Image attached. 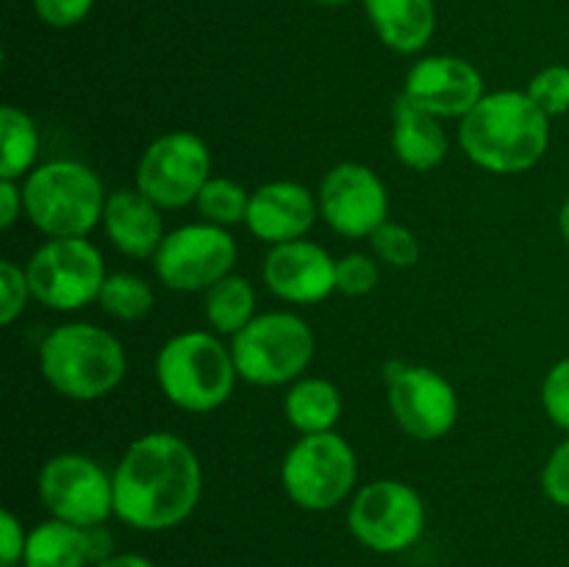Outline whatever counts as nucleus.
Returning <instances> with one entry per match:
<instances>
[{
	"label": "nucleus",
	"instance_id": "obj_1",
	"mask_svg": "<svg viewBox=\"0 0 569 567\" xmlns=\"http://www.w3.org/2000/svg\"><path fill=\"white\" fill-rule=\"evenodd\" d=\"M114 517L137 531L181 526L203 498V465L192 445L172 431L133 439L117 461Z\"/></svg>",
	"mask_w": 569,
	"mask_h": 567
},
{
	"label": "nucleus",
	"instance_id": "obj_2",
	"mask_svg": "<svg viewBox=\"0 0 569 567\" xmlns=\"http://www.w3.org/2000/svg\"><path fill=\"white\" fill-rule=\"evenodd\" d=\"M459 145L467 159L495 176L533 170L550 148V117L526 89H498L478 100L459 120Z\"/></svg>",
	"mask_w": 569,
	"mask_h": 567
},
{
	"label": "nucleus",
	"instance_id": "obj_3",
	"mask_svg": "<svg viewBox=\"0 0 569 567\" xmlns=\"http://www.w3.org/2000/svg\"><path fill=\"white\" fill-rule=\"evenodd\" d=\"M128 370L120 339L92 322L56 326L39 345V372L67 400H100L114 392Z\"/></svg>",
	"mask_w": 569,
	"mask_h": 567
},
{
	"label": "nucleus",
	"instance_id": "obj_4",
	"mask_svg": "<svg viewBox=\"0 0 569 567\" xmlns=\"http://www.w3.org/2000/svg\"><path fill=\"white\" fill-rule=\"evenodd\" d=\"M26 217L48 239L89 237L103 222V181L78 159H50L22 178Z\"/></svg>",
	"mask_w": 569,
	"mask_h": 567
},
{
	"label": "nucleus",
	"instance_id": "obj_5",
	"mask_svg": "<svg viewBox=\"0 0 569 567\" xmlns=\"http://www.w3.org/2000/svg\"><path fill=\"white\" fill-rule=\"evenodd\" d=\"M239 381L231 345L214 331H181L156 356V384L176 409L209 415L228 404Z\"/></svg>",
	"mask_w": 569,
	"mask_h": 567
},
{
	"label": "nucleus",
	"instance_id": "obj_6",
	"mask_svg": "<svg viewBox=\"0 0 569 567\" xmlns=\"http://www.w3.org/2000/svg\"><path fill=\"white\" fill-rule=\"evenodd\" d=\"M315 331L295 311L256 315L231 337L233 365L242 381L253 387H289L306 376L315 359Z\"/></svg>",
	"mask_w": 569,
	"mask_h": 567
},
{
	"label": "nucleus",
	"instance_id": "obj_7",
	"mask_svg": "<svg viewBox=\"0 0 569 567\" xmlns=\"http://www.w3.org/2000/svg\"><path fill=\"white\" fill-rule=\"evenodd\" d=\"M359 456L337 431L303 434L281 461V487L303 511H331L353 498Z\"/></svg>",
	"mask_w": 569,
	"mask_h": 567
},
{
	"label": "nucleus",
	"instance_id": "obj_8",
	"mask_svg": "<svg viewBox=\"0 0 569 567\" xmlns=\"http://www.w3.org/2000/svg\"><path fill=\"white\" fill-rule=\"evenodd\" d=\"M428 523L426 500L411 484L376 478L353 493L348 528L353 539L376 554H403L422 537Z\"/></svg>",
	"mask_w": 569,
	"mask_h": 567
},
{
	"label": "nucleus",
	"instance_id": "obj_9",
	"mask_svg": "<svg viewBox=\"0 0 569 567\" xmlns=\"http://www.w3.org/2000/svg\"><path fill=\"white\" fill-rule=\"evenodd\" d=\"M37 304L53 311H78L98 304L106 281V261L87 237L44 239L26 261Z\"/></svg>",
	"mask_w": 569,
	"mask_h": 567
},
{
	"label": "nucleus",
	"instance_id": "obj_10",
	"mask_svg": "<svg viewBox=\"0 0 569 567\" xmlns=\"http://www.w3.org/2000/svg\"><path fill=\"white\" fill-rule=\"evenodd\" d=\"M383 381L392 420L406 437L437 442L453 431L461 406L453 384L442 372L395 359L383 367Z\"/></svg>",
	"mask_w": 569,
	"mask_h": 567
},
{
	"label": "nucleus",
	"instance_id": "obj_11",
	"mask_svg": "<svg viewBox=\"0 0 569 567\" xmlns=\"http://www.w3.org/2000/svg\"><path fill=\"white\" fill-rule=\"evenodd\" d=\"M39 504L56 520L100 526L114 515V478L87 454H56L37 478Z\"/></svg>",
	"mask_w": 569,
	"mask_h": 567
},
{
	"label": "nucleus",
	"instance_id": "obj_12",
	"mask_svg": "<svg viewBox=\"0 0 569 567\" xmlns=\"http://www.w3.org/2000/svg\"><path fill=\"white\" fill-rule=\"evenodd\" d=\"M237 256V239L228 228L200 220L167 233L150 261L159 281L172 292H206L231 276Z\"/></svg>",
	"mask_w": 569,
	"mask_h": 567
},
{
	"label": "nucleus",
	"instance_id": "obj_13",
	"mask_svg": "<svg viewBox=\"0 0 569 567\" xmlns=\"http://www.w3.org/2000/svg\"><path fill=\"white\" fill-rule=\"evenodd\" d=\"M211 178V150L194 131H167L144 148L137 165V189L161 211L194 203Z\"/></svg>",
	"mask_w": 569,
	"mask_h": 567
},
{
	"label": "nucleus",
	"instance_id": "obj_14",
	"mask_svg": "<svg viewBox=\"0 0 569 567\" xmlns=\"http://www.w3.org/2000/svg\"><path fill=\"white\" fill-rule=\"evenodd\" d=\"M320 217L345 239H370L389 220L387 183L361 161H339L317 189Z\"/></svg>",
	"mask_w": 569,
	"mask_h": 567
},
{
	"label": "nucleus",
	"instance_id": "obj_15",
	"mask_svg": "<svg viewBox=\"0 0 569 567\" xmlns=\"http://www.w3.org/2000/svg\"><path fill=\"white\" fill-rule=\"evenodd\" d=\"M406 100L439 120H461L487 94L483 76L472 61L450 53L422 56L409 67L403 81Z\"/></svg>",
	"mask_w": 569,
	"mask_h": 567
},
{
	"label": "nucleus",
	"instance_id": "obj_16",
	"mask_svg": "<svg viewBox=\"0 0 569 567\" xmlns=\"http://www.w3.org/2000/svg\"><path fill=\"white\" fill-rule=\"evenodd\" d=\"M261 278L283 304L315 306L337 292V259L317 242L295 239L267 250Z\"/></svg>",
	"mask_w": 569,
	"mask_h": 567
},
{
	"label": "nucleus",
	"instance_id": "obj_17",
	"mask_svg": "<svg viewBox=\"0 0 569 567\" xmlns=\"http://www.w3.org/2000/svg\"><path fill=\"white\" fill-rule=\"evenodd\" d=\"M320 217L317 195L298 181H267L250 192L244 226L256 239L272 245L306 239Z\"/></svg>",
	"mask_w": 569,
	"mask_h": 567
},
{
	"label": "nucleus",
	"instance_id": "obj_18",
	"mask_svg": "<svg viewBox=\"0 0 569 567\" xmlns=\"http://www.w3.org/2000/svg\"><path fill=\"white\" fill-rule=\"evenodd\" d=\"M100 226L122 256L139 261L153 259L167 237L161 209L137 187L109 195Z\"/></svg>",
	"mask_w": 569,
	"mask_h": 567
},
{
	"label": "nucleus",
	"instance_id": "obj_19",
	"mask_svg": "<svg viewBox=\"0 0 569 567\" xmlns=\"http://www.w3.org/2000/svg\"><path fill=\"white\" fill-rule=\"evenodd\" d=\"M361 6L378 39L400 56L426 50L437 31L433 0H361Z\"/></svg>",
	"mask_w": 569,
	"mask_h": 567
},
{
	"label": "nucleus",
	"instance_id": "obj_20",
	"mask_svg": "<svg viewBox=\"0 0 569 567\" xmlns=\"http://www.w3.org/2000/svg\"><path fill=\"white\" fill-rule=\"evenodd\" d=\"M392 153L415 172L437 170L448 159V133L442 120L398 94L392 106Z\"/></svg>",
	"mask_w": 569,
	"mask_h": 567
},
{
	"label": "nucleus",
	"instance_id": "obj_21",
	"mask_svg": "<svg viewBox=\"0 0 569 567\" xmlns=\"http://www.w3.org/2000/svg\"><path fill=\"white\" fill-rule=\"evenodd\" d=\"M342 409V392L337 384L322 376L298 378L295 384H289L287 395H283V417L300 437L333 431Z\"/></svg>",
	"mask_w": 569,
	"mask_h": 567
},
{
	"label": "nucleus",
	"instance_id": "obj_22",
	"mask_svg": "<svg viewBox=\"0 0 569 567\" xmlns=\"http://www.w3.org/2000/svg\"><path fill=\"white\" fill-rule=\"evenodd\" d=\"M22 567H92L87 528L56 517L37 523L28 531Z\"/></svg>",
	"mask_w": 569,
	"mask_h": 567
},
{
	"label": "nucleus",
	"instance_id": "obj_23",
	"mask_svg": "<svg viewBox=\"0 0 569 567\" xmlns=\"http://www.w3.org/2000/svg\"><path fill=\"white\" fill-rule=\"evenodd\" d=\"M39 148H42V137L33 117L20 106H3L0 109V178L22 181L37 167Z\"/></svg>",
	"mask_w": 569,
	"mask_h": 567
},
{
	"label": "nucleus",
	"instance_id": "obj_24",
	"mask_svg": "<svg viewBox=\"0 0 569 567\" xmlns=\"http://www.w3.org/2000/svg\"><path fill=\"white\" fill-rule=\"evenodd\" d=\"M206 320L220 337H237L256 317V289L244 276H226L214 287L206 289Z\"/></svg>",
	"mask_w": 569,
	"mask_h": 567
},
{
	"label": "nucleus",
	"instance_id": "obj_25",
	"mask_svg": "<svg viewBox=\"0 0 569 567\" xmlns=\"http://www.w3.org/2000/svg\"><path fill=\"white\" fill-rule=\"evenodd\" d=\"M98 306L109 317L122 322H137L153 311V287L133 272H109L98 295Z\"/></svg>",
	"mask_w": 569,
	"mask_h": 567
},
{
	"label": "nucleus",
	"instance_id": "obj_26",
	"mask_svg": "<svg viewBox=\"0 0 569 567\" xmlns=\"http://www.w3.org/2000/svg\"><path fill=\"white\" fill-rule=\"evenodd\" d=\"M200 211V220L211 222V226L231 228L244 222L250 206V192L239 181L226 176H211L206 187L200 189L198 200H194Z\"/></svg>",
	"mask_w": 569,
	"mask_h": 567
},
{
	"label": "nucleus",
	"instance_id": "obj_27",
	"mask_svg": "<svg viewBox=\"0 0 569 567\" xmlns=\"http://www.w3.org/2000/svg\"><path fill=\"white\" fill-rule=\"evenodd\" d=\"M372 248V256L383 265L395 267V270H409L420 261L422 256V245L417 239V233L411 231L409 226L403 222H392L387 220L381 228L372 231V237L367 239Z\"/></svg>",
	"mask_w": 569,
	"mask_h": 567
},
{
	"label": "nucleus",
	"instance_id": "obj_28",
	"mask_svg": "<svg viewBox=\"0 0 569 567\" xmlns=\"http://www.w3.org/2000/svg\"><path fill=\"white\" fill-rule=\"evenodd\" d=\"M528 98L553 120L569 111V64H548L528 81Z\"/></svg>",
	"mask_w": 569,
	"mask_h": 567
},
{
	"label": "nucleus",
	"instance_id": "obj_29",
	"mask_svg": "<svg viewBox=\"0 0 569 567\" xmlns=\"http://www.w3.org/2000/svg\"><path fill=\"white\" fill-rule=\"evenodd\" d=\"M381 281V267L376 256L345 253L337 259V292L348 298H365Z\"/></svg>",
	"mask_w": 569,
	"mask_h": 567
},
{
	"label": "nucleus",
	"instance_id": "obj_30",
	"mask_svg": "<svg viewBox=\"0 0 569 567\" xmlns=\"http://www.w3.org/2000/svg\"><path fill=\"white\" fill-rule=\"evenodd\" d=\"M28 300H33L31 284H28L26 267L17 261H0V322L11 326L22 311L28 309Z\"/></svg>",
	"mask_w": 569,
	"mask_h": 567
},
{
	"label": "nucleus",
	"instance_id": "obj_31",
	"mask_svg": "<svg viewBox=\"0 0 569 567\" xmlns=\"http://www.w3.org/2000/svg\"><path fill=\"white\" fill-rule=\"evenodd\" d=\"M542 409L556 428L569 434V356L559 359L542 378Z\"/></svg>",
	"mask_w": 569,
	"mask_h": 567
},
{
	"label": "nucleus",
	"instance_id": "obj_32",
	"mask_svg": "<svg viewBox=\"0 0 569 567\" xmlns=\"http://www.w3.org/2000/svg\"><path fill=\"white\" fill-rule=\"evenodd\" d=\"M542 493L550 504L569 509V434L550 450L542 467Z\"/></svg>",
	"mask_w": 569,
	"mask_h": 567
},
{
	"label": "nucleus",
	"instance_id": "obj_33",
	"mask_svg": "<svg viewBox=\"0 0 569 567\" xmlns=\"http://www.w3.org/2000/svg\"><path fill=\"white\" fill-rule=\"evenodd\" d=\"M39 20L50 28H72L89 17L94 0H31Z\"/></svg>",
	"mask_w": 569,
	"mask_h": 567
},
{
	"label": "nucleus",
	"instance_id": "obj_34",
	"mask_svg": "<svg viewBox=\"0 0 569 567\" xmlns=\"http://www.w3.org/2000/svg\"><path fill=\"white\" fill-rule=\"evenodd\" d=\"M28 531L11 509L0 511V567H20Z\"/></svg>",
	"mask_w": 569,
	"mask_h": 567
},
{
	"label": "nucleus",
	"instance_id": "obj_35",
	"mask_svg": "<svg viewBox=\"0 0 569 567\" xmlns=\"http://www.w3.org/2000/svg\"><path fill=\"white\" fill-rule=\"evenodd\" d=\"M22 215H26L22 181H6V178H0V228L9 231Z\"/></svg>",
	"mask_w": 569,
	"mask_h": 567
},
{
	"label": "nucleus",
	"instance_id": "obj_36",
	"mask_svg": "<svg viewBox=\"0 0 569 567\" xmlns=\"http://www.w3.org/2000/svg\"><path fill=\"white\" fill-rule=\"evenodd\" d=\"M87 543H89V559H92V567L100 565V561L111 559V556L117 554L114 534H111V528L106 526V523L87 528Z\"/></svg>",
	"mask_w": 569,
	"mask_h": 567
},
{
	"label": "nucleus",
	"instance_id": "obj_37",
	"mask_svg": "<svg viewBox=\"0 0 569 567\" xmlns=\"http://www.w3.org/2000/svg\"><path fill=\"white\" fill-rule=\"evenodd\" d=\"M94 567H159V565L142 554H114L111 559L100 561V565Z\"/></svg>",
	"mask_w": 569,
	"mask_h": 567
},
{
	"label": "nucleus",
	"instance_id": "obj_38",
	"mask_svg": "<svg viewBox=\"0 0 569 567\" xmlns=\"http://www.w3.org/2000/svg\"><path fill=\"white\" fill-rule=\"evenodd\" d=\"M559 231H561V239H565V245L569 248V195L559 209Z\"/></svg>",
	"mask_w": 569,
	"mask_h": 567
},
{
	"label": "nucleus",
	"instance_id": "obj_39",
	"mask_svg": "<svg viewBox=\"0 0 569 567\" xmlns=\"http://www.w3.org/2000/svg\"><path fill=\"white\" fill-rule=\"evenodd\" d=\"M317 6H328V9H339V6H348L353 3V0H315Z\"/></svg>",
	"mask_w": 569,
	"mask_h": 567
},
{
	"label": "nucleus",
	"instance_id": "obj_40",
	"mask_svg": "<svg viewBox=\"0 0 569 567\" xmlns=\"http://www.w3.org/2000/svg\"><path fill=\"white\" fill-rule=\"evenodd\" d=\"M20 567H22V565H20Z\"/></svg>",
	"mask_w": 569,
	"mask_h": 567
}]
</instances>
